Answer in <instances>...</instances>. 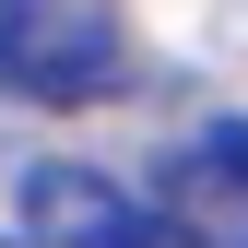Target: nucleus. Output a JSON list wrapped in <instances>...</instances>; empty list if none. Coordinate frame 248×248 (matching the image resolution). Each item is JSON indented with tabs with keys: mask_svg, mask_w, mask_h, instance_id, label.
<instances>
[{
	"mask_svg": "<svg viewBox=\"0 0 248 248\" xmlns=\"http://www.w3.org/2000/svg\"><path fill=\"white\" fill-rule=\"evenodd\" d=\"M118 0H0V95L24 107H95L118 83Z\"/></svg>",
	"mask_w": 248,
	"mask_h": 248,
	"instance_id": "obj_1",
	"label": "nucleus"
},
{
	"mask_svg": "<svg viewBox=\"0 0 248 248\" xmlns=\"http://www.w3.org/2000/svg\"><path fill=\"white\" fill-rule=\"evenodd\" d=\"M24 236L36 248H177L166 236V213H154L130 177H107V166H24Z\"/></svg>",
	"mask_w": 248,
	"mask_h": 248,
	"instance_id": "obj_2",
	"label": "nucleus"
},
{
	"mask_svg": "<svg viewBox=\"0 0 248 248\" xmlns=\"http://www.w3.org/2000/svg\"><path fill=\"white\" fill-rule=\"evenodd\" d=\"M166 236L177 248H248V118H201L166 166Z\"/></svg>",
	"mask_w": 248,
	"mask_h": 248,
	"instance_id": "obj_3",
	"label": "nucleus"
}]
</instances>
